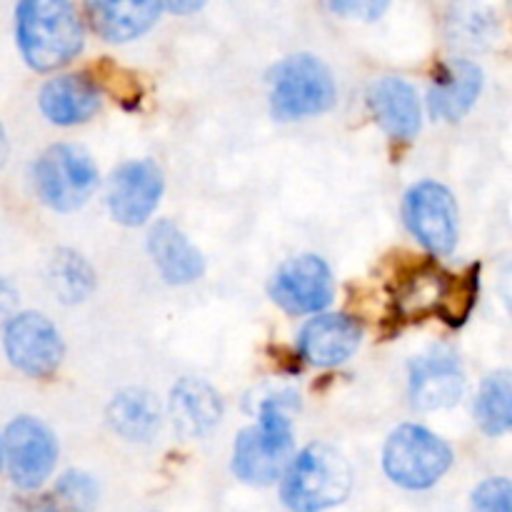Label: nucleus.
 Wrapping results in <instances>:
<instances>
[{"instance_id":"a211bd4d","label":"nucleus","mask_w":512,"mask_h":512,"mask_svg":"<svg viewBox=\"0 0 512 512\" xmlns=\"http://www.w3.org/2000/svg\"><path fill=\"white\" fill-rule=\"evenodd\" d=\"M170 413L183 438H200L223 415L220 395L205 380H180L170 393Z\"/></svg>"},{"instance_id":"a878e982","label":"nucleus","mask_w":512,"mask_h":512,"mask_svg":"<svg viewBox=\"0 0 512 512\" xmlns=\"http://www.w3.org/2000/svg\"><path fill=\"white\" fill-rule=\"evenodd\" d=\"M15 303H18V293H15V288L10 283H5V280H0V325H3L5 320H10L8 315L13 313Z\"/></svg>"},{"instance_id":"4be33fe9","label":"nucleus","mask_w":512,"mask_h":512,"mask_svg":"<svg viewBox=\"0 0 512 512\" xmlns=\"http://www.w3.org/2000/svg\"><path fill=\"white\" fill-rule=\"evenodd\" d=\"M510 400H512V385L510 373L500 370V373L488 375L480 385L478 403H475V415L488 435H505L510 430Z\"/></svg>"},{"instance_id":"cd10ccee","label":"nucleus","mask_w":512,"mask_h":512,"mask_svg":"<svg viewBox=\"0 0 512 512\" xmlns=\"http://www.w3.org/2000/svg\"><path fill=\"white\" fill-rule=\"evenodd\" d=\"M5 158H8V138H5L3 125H0V168H3Z\"/></svg>"},{"instance_id":"bb28decb","label":"nucleus","mask_w":512,"mask_h":512,"mask_svg":"<svg viewBox=\"0 0 512 512\" xmlns=\"http://www.w3.org/2000/svg\"><path fill=\"white\" fill-rule=\"evenodd\" d=\"M203 8V3H163V10H170V13H193V10Z\"/></svg>"},{"instance_id":"1a4fd4ad","label":"nucleus","mask_w":512,"mask_h":512,"mask_svg":"<svg viewBox=\"0 0 512 512\" xmlns=\"http://www.w3.org/2000/svg\"><path fill=\"white\" fill-rule=\"evenodd\" d=\"M3 453L8 460L10 480L20 490H35L53 473L58 443L38 418L20 415L5 430Z\"/></svg>"},{"instance_id":"5701e85b","label":"nucleus","mask_w":512,"mask_h":512,"mask_svg":"<svg viewBox=\"0 0 512 512\" xmlns=\"http://www.w3.org/2000/svg\"><path fill=\"white\" fill-rule=\"evenodd\" d=\"M98 498L93 478L85 473H65L53 490L38 503L35 512H90Z\"/></svg>"},{"instance_id":"b1692460","label":"nucleus","mask_w":512,"mask_h":512,"mask_svg":"<svg viewBox=\"0 0 512 512\" xmlns=\"http://www.w3.org/2000/svg\"><path fill=\"white\" fill-rule=\"evenodd\" d=\"M510 498L508 478H490L473 493V512H510Z\"/></svg>"},{"instance_id":"f8f14e48","label":"nucleus","mask_w":512,"mask_h":512,"mask_svg":"<svg viewBox=\"0 0 512 512\" xmlns=\"http://www.w3.org/2000/svg\"><path fill=\"white\" fill-rule=\"evenodd\" d=\"M463 390V368L448 350H430L410 365V400L418 410L453 408Z\"/></svg>"},{"instance_id":"f257e3e1","label":"nucleus","mask_w":512,"mask_h":512,"mask_svg":"<svg viewBox=\"0 0 512 512\" xmlns=\"http://www.w3.org/2000/svg\"><path fill=\"white\" fill-rule=\"evenodd\" d=\"M15 38L25 63L38 73L63 68L83 50V23L63 0H25L15 13Z\"/></svg>"},{"instance_id":"dca6fc26","label":"nucleus","mask_w":512,"mask_h":512,"mask_svg":"<svg viewBox=\"0 0 512 512\" xmlns=\"http://www.w3.org/2000/svg\"><path fill=\"white\" fill-rule=\"evenodd\" d=\"M100 108V90L88 75H60L40 90V110L55 125H78Z\"/></svg>"},{"instance_id":"393cba45","label":"nucleus","mask_w":512,"mask_h":512,"mask_svg":"<svg viewBox=\"0 0 512 512\" xmlns=\"http://www.w3.org/2000/svg\"><path fill=\"white\" fill-rule=\"evenodd\" d=\"M333 13H343V15H355V18L363 20H375L378 15H383L388 10V3H330L328 5Z\"/></svg>"},{"instance_id":"412c9836","label":"nucleus","mask_w":512,"mask_h":512,"mask_svg":"<svg viewBox=\"0 0 512 512\" xmlns=\"http://www.w3.org/2000/svg\"><path fill=\"white\" fill-rule=\"evenodd\" d=\"M50 288L63 303H83L95 288V273L83 255L58 250L50 258Z\"/></svg>"},{"instance_id":"6e6552de","label":"nucleus","mask_w":512,"mask_h":512,"mask_svg":"<svg viewBox=\"0 0 512 512\" xmlns=\"http://www.w3.org/2000/svg\"><path fill=\"white\" fill-rule=\"evenodd\" d=\"M5 355L20 373L50 378L63 360V340L43 313H18L5 323Z\"/></svg>"},{"instance_id":"6ab92c4d","label":"nucleus","mask_w":512,"mask_h":512,"mask_svg":"<svg viewBox=\"0 0 512 512\" xmlns=\"http://www.w3.org/2000/svg\"><path fill=\"white\" fill-rule=\"evenodd\" d=\"M163 3H90L93 30L110 43H128L155 25Z\"/></svg>"},{"instance_id":"0eeeda50","label":"nucleus","mask_w":512,"mask_h":512,"mask_svg":"<svg viewBox=\"0 0 512 512\" xmlns=\"http://www.w3.org/2000/svg\"><path fill=\"white\" fill-rule=\"evenodd\" d=\"M405 223L408 230L435 255H448L458 243V208L445 185L420 180L405 195Z\"/></svg>"},{"instance_id":"7ed1b4c3","label":"nucleus","mask_w":512,"mask_h":512,"mask_svg":"<svg viewBox=\"0 0 512 512\" xmlns=\"http://www.w3.org/2000/svg\"><path fill=\"white\" fill-rule=\"evenodd\" d=\"M293 460V423L283 398L265 400L258 423L238 435L233 473L248 485H270L283 478Z\"/></svg>"},{"instance_id":"20e7f679","label":"nucleus","mask_w":512,"mask_h":512,"mask_svg":"<svg viewBox=\"0 0 512 512\" xmlns=\"http://www.w3.org/2000/svg\"><path fill=\"white\" fill-rule=\"evenodd\" d=\"M338 98L328 65L308 53L280 60L270 73V110L278 120H300L328 113Z\"/></svg>"},{"instance_id":"423d86ee","label":"nucleus","mask_w":512,"mask_h":512,"mask_svg":"<svg viewBox=\"0 0 512 512\" xmlns=\"http://www.w3.org/2000/svg\"><path fill=\"white\" fill-rule=\"evenodd\" d=\"M38 198L48 208L70 213L85 205L98 185V168L93 158L78 145L58 143L45 150L33 170Z\"/></svg>"},{"instance_id":"9d476101","label":"nucleus","mask_w":512,"mask_h":512,"mask_svg":"<svg viewBox=\"0 0 512 512\" xmlns=\"http://www.w3.org/2000/svg\"><path fill=\"white\" fill-rule=\"evenodd\" d=\"M335 295L333 273L318 255L288 260L270 280V298L290 315H310L328 308Z\"/></svg>"},{"instance_id":"9b49d317","label":"nucleus","mask_w":512,"mask_h":512,"mask_svg":"<svg viewBox=\"0 0 512 512\" xmlns=\"http://www.w3.org/2000/svg\"><path fill=\"white\" fill-rule=\"evenodd\" d=\"M165 178L163 170L153 160H130L120 165L110 178L108 188V208L110 215L120 225H143L158 208L160 195H163Z\"/></svg>"},{"instance_id":"f03ea898","label":"nucleus","mask_w":512,"mask_h":512,"mask_svg":"<svg viewBox=\"0 0 512 512\" xmlns=\"http://www.w3.org/2000/svg\"><path fill=\"white\" fill-rule=\"evenodd\" d=\"M353 490V470L345 455L333 445L313 443L283 473L280 498L290 512H325Z\"/></svg>"},{"instance_id":"f3484780","label":"nucleus","mask_w":512,"mask_h":512,"mask_svg":"<svg viewBox=\"0 0 512 512\" xmlns=\"http://www.w3.org/2000/svg\"><path fill=\"white\" fill-rule=\"evenodd\" d=\"M148 250L160 275L173 285H185L205 273V260L188 235L170 220H158L148 235Z\"/></svg>"},{"instance_id":"c85d7f7f","label":"nucleus","mask_w":512,"mask_h":512,"mask_svg":"<svg viewBox=\"0 0 512 512\" xmlns=\"http://www.w3.org/2000/svg\"><path fill=\"white\" fill-rule=\"evenodd\" d=\"M0 463H3V450H0Z\"/></svg>"},{"instance_id":"2eb2a0df","label":"nucleus","mask_w":512,"mask_h":512,"mask_svg":"<svg viewBox=\"0 0 512 512\" xmlns=\"http://www.w3.org/2000/svg\"><path fill=\"white\" fill-rule=\"evenodd\" d=\"M368 105L380 128L393 140L408 143L420 130L418 93L403 78H383L370 88Z\"/></svg>"},{"instance_id":"39448f33","label":"nucleus","mask_w":512,"mask_h":512,"mask_svg":"<svg viewBox=\"0 0 512 512\" xmlns=\"http://www.w3.org/2000/svg\"><path fill=\"white\" fill-rule=\"evenodd\" d=\"M453 465V450L423 425H400L385 443L383 468L395 485L425 490Z\"/></svg>"},{"instance_id":"ddd939ff","label":"nucleus","mask_w":512,"mask_h":512,"mask_svg":"<svg viewBox=\"0 0 512 512\" xmlns=\"http://www.w3.org/2000/svg\"><path fill=\"white\" fill-rule=\"evenodd\" d=\"M360 340H363V328L350 315H318L300 333V353L310 365L335 368L358 350Z\"/></svg>"},{"instance_id":"aec40b11","label":"nucleus","mask_w":512,"mask_h":512,"mask_svg":"<svg viewBox=\"0 0 512 512\" xmlns=\"http://www.w3.org/2000/svg\"><path fill=\"white\" fill-rule=\"evenodd\" d=\"M108 418L110 425H113L123 438L143 443V440L153 438V435L158 433V400H155V395L145 393V390H123L120 395H115Z\"/></svg>"},{"instance_id":"4468645a","label":"nucleus","mask_w":512,"mask_h":512,"mask_svg":"<svg viewBox=\"0 0 512 512\" xmlns=\"http://www.w3.org/2000/svg\"><path fill=\"white\" fill-rule=\"evenodd\" d=\"M483 88V70L465 58L443 63L428 90V108L433 118L458 123L468 115Z\"/></svg>"}]
</instances>
